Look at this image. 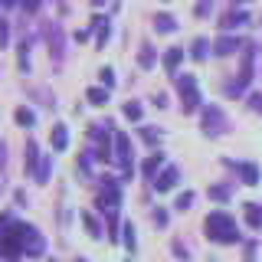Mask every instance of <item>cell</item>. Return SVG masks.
<instances>
[{
    "instance_id": "cell-1",
    "label": "cell",
    "mask_w": 262,
    "mask_h": 262,
    "mask_svg": "<svg viewBox=\"0 0 262 262\" xmlns=\"http://www.w3.org/2000/svg\"><path fill=\"white\" fill-rule=\"evenodd\" d=\"M207 236L213 243H239V233H236L233 220L226 213H210L207 216Z\"/></svg>"
},
{
    "instance_id": "cell-2",
    "label": "cell",
    "mask_w": 262,
    "mask_h": 262,
    "mask_svg": "<svg viewBox=\"0 0 262 262\" xmlns=\"http://www.w3.org/2000/svg\"><path fill=\"white\" fill-rule=\"evenodd\" d=\"M177 89H180V95H184V108H187V112H193V108H196V89H193V76H180V79H177Z\"/></svg>"
},
{
    "instance_id": "cell-3",
    "label": "cell",
    "mask_w": 262,
    "mask_h": 262,
    "mask_svg": "<svg viewBox=\"0 0 262 262\" xmlns=\"http://www.w3.org/2000/svg\"><path fill=\"white\" fill-rule=\"evenodd\" d=\"M203 121H207V135H220V131L226 128V118L220 115L216 105H207V112H203Z\"/></svg>"
},
{
    "instance_id": "cell-4",
    "label": "cell",
    "mask_w": 262,
    "mask_h": 262,
    "mask_svg": "<svg viewBox=\"0 0 262 262\" xmlns=\"http://www.w3.org/2000/svg\"><path fill=\"white\" fill-rule=\"evenodd\" d=\"M246 223L252 229H262V207L259 203H246Z\"/></svg>"
},
{
    "instance_id": "cell-5",
    "label": "cell",
    "mask_w": 262,
    "mask_h": 262,
    "mask_svg": "<svg viewBox=\"0 0 262 262\" xmlns=\"http://www.w3.org/2000/svg\"><path fill=\"white\" fill-rule=\"evenodd\" d=\"M233 49H239V39H236V36H223V39H216V56H229Z\"/></svg>"
},
{
    "instance_id": "cell-6",
    "label": "cell",
    "mask_w": 262,
    "mask_h": 262,
    "mask_svg": "<svg viewBox=\"0 0 262 262\" xmlns=\"http://www.w3.org/2000/svg\"><path fill=\"white\" fill-rule=\"evenodd\" d=\"M233 167L243 174L246 184H256V180H259V167H256V164H233Z\"/></svg>"
},
{
    "instance_id": "cell-7",
    "label": "cell",
    "mask_w": 262,
    "mask_h": 262,
    "mask_svg": "<svg viewBox=\"0 0 262 262\" xmlns=\"http://www.w3.org/2000/svg\"><path fill=\"white\" fill-rule=\"evenodd\" d=\"M118 161H121V167H131V147H128V138L125 135H118Z\"/></svg>"
},
{
    "instance_id": "cell-8",
    "label": "cell",
    "mask_w": 262,
    "mask_h": 262,
    "mask_svg": "<svg viewBox=\"0 0 262 262\" xmlns=\"http://www.w3.org/2000/svg\"><path fill=\"white\" fill-rule=\"evenodd\" d=\"M174 180H177V170L167 167V170L158 177V184H154V187H158V190H170V187H174Z\"/></svg>"
},
{
    "instance_id": "cell-9",
    "label": "cell",
    "mask_w": 262,
    "mask_h": 262,
    "mask_svg": "<svg viewBox=\"0 0 262 262\" xmlns=\"http://www.w3.org/2000/svg\"><path fill=\"white\" fill-rule=\"evenodd\" d=\"M246 20H249V16H246L243 10H233V13L223 16V27H236V23H246Z\"/></svg>"
},
{
    "instance_id": "cell-10",
    "label": "cell",
    "mask_w": 262,
    "mask_h": 262,
    "mask_svg": "<svg viewBox=\"0 0 262 262\" xmlns=\"http://www.w3.org/2000/svg\"><path fill=\"white\" fill-rule=\"evenodd\" d=\"M66 144H69V138H66V128L59 125V128H56V131H53V147H56V151H62V147H66Z\"/></svg>"
},
{
    "instance_id": "cell-11",
    "label": "cell",
    "mask_w": 262,
    "mask_h": 262,
    "mask_svg": "<svg viewBox=\"0 0 262 262\" xmlns=\"http://www.w3.org/2000/svg\"><path fill=\"white\" fill-rule=\"evenodd\" d=\"M154 23H158V30H161V33H170V30L177 27V23H174V16H167V13H161Z\"/></svg>"
},
{
    "instance_id": "cell-12",
    "label": "cell",
    "mask_w": 262,
    "mask_h": 262,
    "mask_svg": "<svg viewBox=\"0 0 262 262\" xmlns=\"http://www.w3.org/2000/svg\"><path fill=\"white\" fill-rule=\"evenodd\" d=\"M161 161H164V154H151V161H147V164H144V174H147V177H151V174H154V170H158V167H161Z\"/></svg>"
},
{
    "instance_id": "cell-13",
    "label": "cell",
    "mask_w": 262,
    "mask_h": 262,
    "mask_svg": "<svg viewBox=\"0 0 262 262\" xmlns=\"http://www.w3.org/2000/svg\"><path fill=\"white\" fill-rule=\"evenodd\" d=\"M164 62H167V69L174 72V69H177V62H180V49H167V59H164Z\"/></svg>"
},
{
    "instance_id": "cell-14",
    "label": "cell",
    "mask_w": 262,
    "mask_h": 262,
    "mask_svg": "<svg viewBox=\"0 0 262 262\" xmlns=\"http://www.w3.org/2000/svg\"><path fill=\"white\" fill-rule=\"evenodd\" d=\"M105 98H108V92H102V89H89V102H95V105H102Z\"/></svg>"
},
{
    "instance_id": "cell-15",
    "label": "cell",
    "mask_w": 262,
    "mask_h": 262,
    "mask_svg": "<svg viewBox=\"0 0 262 262\" xmlns=\"http://www.w3.org/2000/svg\"><path fill=\"white\" fill-rule=\"evenodd\" d=\"M207 56V39H196L193 43V59H203Z\"/></svg>"
},
{
    "instance_id": "cell-16",
    "label": "cell",
    "mask_w": 262,
    "mask_h": 262,
    "mask_svg": "<svg viewBox=\"0 0 262 262\" xmlns=\"http://www.w3.org/2000/svg\"><path fill=\"white\" fill-rule=\"evenodd\" d=\"M210 196H213V200H229V187H213Z\"/></svg>"
},
{
    "instance_id": "cell-17",
    "label": "cell",
    "mask_w": 262,
    "mask_h": 262,
    "mask_svg": "<svg viewBox=\"0 0 262 262\" xmlns=\"http://www.w3.org/2000/svg\"><path fill=\"white\" fill-rule=\"evenodd\" d=\"M125 115H128L131 121H138V118H141V108H138L135 102H128V105H125Z\"/></svg>"
},
{
    "instance_id": "cell-18",
    "label": "cell",
    "mask_w": 262,
    "mask_h": 262,
    "mask_svg": "<svg viewBox=\"0 0 262 262\" xmlns=\"http://www.w3.org/2000/svg\"><path fill=\"white\" fill-rule=\"evenodd\" d=\"M193 203V193H180V200H177V210H187Z\"/></svg>"
},
{
    "instance_id": "cell-19",
    "label": "cell",
    "mask_w": 262,
    "mask_h": 262,
    "mask_svg": "<svg viewBox=\"0 0 262 262\" xmlns=\"http://www.w3.org/2000/svg\"><path fill=\"white\" fill-rule=\"evenodd\" d=\"M16 118H20V125H33V115L30 112H16Z\"/></svg>"
},
{
    "instance_id": "cell-20",
    "label": "cell",
    "mask_w": 262,
    "mask_h": 262,
    "mask_svg": "<svg viewBox=\"0 0 262 262\" xmlns=\"http://www.w3.org/2000/svg\"><path fill=\"white\" fill-rule=\"evenodd\" d=\"M196 13H200V16H203V13H210V0H203V4H196Z\"/></svg>"
},
{
    "instance_id": "cell-21",
    "label": "cell",
    "mask_w": 262,
    "mask_h": 262,
    "mask_svg": "<svg viewBox=\"0 0 262 262\" xmlns=\"http://www.w3.org/2000/svg\"><path fill=\"white\" fill-rule=\"evenodd\" d=\"M7 43V23H0V46Z\"/></svg>"
},
{
    "instance_id": "cell-22",
    "label": "cell",
    "mask_w": 262,
    "mask_h": 262,
    "mask_svg": "<svg viewBox=\"0 0 262 262\" xmlns=\"http://www.w3.org/2000/svg\"><path fill=\"white\" fill-rule=\"evenodd\" d=\"M23 7H27V10H36V7H39V0H23Z\"/></svg>"
}]
</instances>
